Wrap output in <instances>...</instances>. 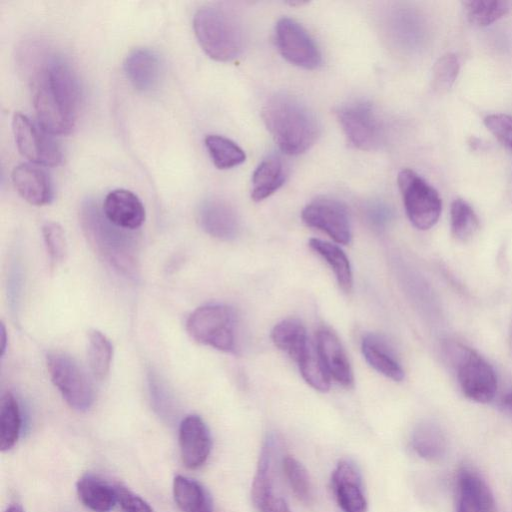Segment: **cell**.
I'll return each instance as SVG.
<instances>
[{
	"label": "cell",
	"mask_w": 512,
	"mask_h": 512,
	"mask_svg": "<svg viewBox=\"0 0 512 512\" xmlns=\"http://www.w3.org/2000/svg\"><path fill=\"white\" fill-rule=\"evenodd\" d=\"M397 181L410 222L420 230L433 227L442 210L438 192L411 169H402Z\"/></svg>",
	"instance_id": "9c48e42d"
},
{
	"label": "cell",
	"mask_w": 512,
	"mask_h": 512,
	"mask_svg": "<svg viewBox=\"0 0 512 512\" xmlns=\"http://www.w3.org/2000/svg\"><path fill=\"white\" fill-rule=\"evenodd\" d=\"M12 182L20 196L36 206L49 204L54 197L47 172L34 164L22 163L12 171Z\"/></svg>",
	"instance_id": "44dd1931"
},
{
	"label": "cell",
	"mask_w": 512,
	"mask_h": 512,
	"mask_svg": "<svg viewBox=\"0 0 512 512\" xmlns=\"http://www.w3.org/2000/svg\"><path fill=\"white\" fill-rule=\"evenodd\" d=\"M279 440L269 434L261 448L252 482V501L258 512H291L279 482Z\"/></svg>",
	"instance_id": "52a82bcc"
},
{
	"label": "cell",
	"mask_w": 512,
	"mask_h": 512,
	"mask_svg": "<svg viewBox=\"0 0 512 512\" xmlns=\"http://www.w3.org/2000/svg\"><path fill=\"white\" fill-rule=\"evenodd\" d=\"M362 353L371 367L394 381L404 378V371L388 343L377 334H367L362 339Z\"/></svg>",
	"instance_id": "603a6c76"
},
{
	"label": "cell",
	"mask_w": 512,
	"mask_h": 512,
	"mask_svg": "<svg viewBox=\"0 0 512 512\" xmlns=\"http://www.w3.org/2000/svg\"><path fill=\"white\" fill-rule=\"evenodd\" d=\"M12 130L19 152L32 163L58 166L62 162L63 154L57 142L26 115L20 112L14 114Z\"/></svg>",
	"instance_id": "8fae6325"
},
{
	"label": "cell",
	"mask_w": 512,
	"mask_h": 512,
	"mask_svg": "<svg viewBox=\"0 0 512 512\" xmlns=\"http://www.w3.org/2000/svg\"><path fill=\"white\" fill-rule=\"evenodd\" d=\"M76 490L82 504L93 512H109L118 503L116 486L90 473L79 478Z\"/></svg>",
	"instance_id": "7402d4cb"
},
{
	"label": "cell",
	"mask_w": 512,
	"mask_h": 512,
	"mask_svg": "<svg viewBox=\"0 0 512 512\" xmlns=\"http://www.w3.org/2000/svg\"><path fill=\"white\" fill-rule=\"evenodd\" d=\"M5 512H24V510L20 504L14 503L10 505Z\"/></svg>",
	"instance_id": "b9f144b4"
},
{
	"label": "cell",
	"mask_w": 512,
	"mask_h": 512,
	"mask_svg": "<svg viewBox=\"0 0 512 512\" xmlns=\"http://www.w3.org/2000/svg\"><path fill=\"white\" fill-rule=\"evenodd\" d=\"M21 431V412L13 393L6 391L0 401V448L5 452L17 443Z\"/></svg>",
	"instance_id": "f1b7e54d"
},
{
	"label": "cell",
	"mask_w": 512,
	"mask_h": 512,
	"mask_svg": "<svg viewBox=\"0 0 512 512\" xmlns=\"http://www.w3.org/2000/svg\"><path fill=\"white\" fill-rule=\"evenodd\" d=\"M501 405L504 409L512 413V390L503 396Z\"/></svg>",
	"instance_id": "ab89813d"
},
{
	"label": "cell",
	"mask_w": 512,
	"mask_h": 512,
	"mask_svg": "<svg viewBox=\"0 0 512 512\" xmlns=\"http://www.w3.org/2000/svg\"><path fill=\"white\" fill-rule=\"evenodd\" d=\"M33 103L38 124L50 135H66L75 127L81 87L71 65L58 55L37 67Z\"/></svg>",
	"instance_id": "6da1fadb"
},
{
	"label": "cell",
	"mask_w": 512,
	"mask_h": 512,
	"mask_svg": "<svg viewBox=\"0 0 512 512\" xmlns=\"http://www.w3.org/2000/svg\"><path fill=\"white\" fill-rule=\"evenodd\" d=\"M309 246L329 264L340 288L344 292H350L353 286L352 271L348 257L342 249L336 244L317 238L310 239Z\"/></svg>",
	"instance_id": "83f0119b"
},
{
	"label": "cell",
	"mask_w": 512,
	"mask_h": 512,
	"mask_svg": "<svg viewBox=\"0 0 512 512\" xmlns=\"http://www.w3.org/2000/svg\"><path fill=\"white\" fill-rule=\"evenodd\" d=\"M47 369L53 384L67 404L77 411H87L94 403V389L87 375L70 355H47Z\"/></svg>",
	"instance_id": "30bf717a"
},
{
	"label": "cell",
	"mask_w": 512,
	"mask_h": 512,
	"mask_svg": "<svg viewBox=\"0 0 512 512\" xmlns=\"http://www.w3.org/2000/svg\"><path fill=\"white\" fill-rule=\"evenodd\" d=\"M275 39L279 52L291 64L308 70L321 65L319 47L296 20L289 17L279 19L275 27Z\"/></svg>",
	"instance_id": "7c38bea8"
},
{
	"label": "cell",
	"mask_w": 512,
	"mask_h": 512,
	"mask_svg": "<svg viewBox=\"0 0 512 512\" xmlns=\"http://www.w3.org/2000/svg\"><path fill=\"white\" fill-rule=\"evenodd\" d=\"M124 71L131 85L140 92L157 88L162 74L159 56L151 49L139 47L131 50L124 61Z\"/></svg>",
	"instance_id": "ac0fdd59"
},
{
	"label": "cell",
	"mask_w": 512,
	"mask_h": 512,
	"mask_svg": "<svg viewBox=\"0 0 512 512\" xmlns=\"http://www.w3.org/2000/svg\"><path fill=\"white\" fill-rule=\"evenodd\" d=\"M113 347L110 340L99 330H91L88 334L87 358L93 376L104 380L110 370Z\"/></svg>",
	"instance_id": "4dcf8cb0"
},
{
	"label": "cell",
	"mask_w": 512,
	"mask_h": 512,
	"mask_svg": "<svg viewBox=\"0 0 512 512\" xmlns=\"http://www.w3.org/2000/svg\"><path fill=\"white\" fill-rule=\"evenodd\" d=\"M199 223L209 235L221 239H234L240 228L239 217L234 207L225 200L210 198L199 208Z\"/></svg>",
	"instance_id": "e0dca14e"
},
{
	"label": "cell",
	"mask_w": 512,
	"mask_h": 512,
	"mask_svg": "<svg viewBox=\"0 0 512 512\" xmlns=\"http://www.w3.org/2000/svg\"><path fill=\"white\" fill-rule=\"evenodd\" d=\"M451 233L461 242L470 240L479 229V219L473 208L463 199H455L450 208Z\"/></svg>",
	"instance_id": "d6a6232c"
},
{
	"label": "cell",
	"mask_w": 512,
	"mask_h": 512,
	"mask_svg": "<svg viewBox=\"0 0 512 512\" xmlns=\"http://www.w3.org/2000/svg\"><path fill=\"white\" fill-rule=\"evenodd\" d=\"M179 447L183 464L189 469L201 467L208 459L212 439L209 428L198 415H188L179 426Z\"/></svg>",
	"instance_id": "5bb4252c"
},
{
	"label": "cell",
	"mask_w": 512,
	"mask_h": 512,
	"mask_svg": "<svg viewBox=\"0 0 512 512\" xmlns=\"http://www.w3.org/2000/svg\"><path fill=\"white\" fill-rule=\"evenodd\" d=\"M316 348L329 377L344 387H352V369L336 334L327 328L319 329L316 334Z\"/></svg>",
	"instance_id": "d6986e66"
},
{
	"label": "cell",
	"mask_w": 512,
	"mask_h": 512,
	"mask_svg": "<svg viewBox=\"0 0 512 512\" xmlns=\"http://www.w3.org/2000/svg\"><path fill=\"white\" fill-rule=\"evenodd\" d=\"M47 252L53 262H61L67 254V241L63 228L56 222H47L42 227Z\"/></svg>",
	"instance_id": "8d00e7d4"
},
{
	"label": "cell",
	"mask_w": 512,
	"mask_h": 512,
	"mask_svg": "<svg viewBox=\"0 0 512 512\" xmlns=\"http://www.w3.org/2000/svg\"><path fill=\"white\" fill-rule=\"evenodd\" d=\"M173 496L182 512H213V501L207 489L198 481L183 475L173 480Z\"/></svg>",
	"instance_id": "484cf974"
},
{
	"label": "cell",
	"mask_w": 512,
	"mask_h": 512,
	"mask_svg": "<svg viewBox=\"0 0 512 512\" xmlns=\"http://www.w3.org/2000/svg\"><path fill=\"white\" fill-rule=\"evenodd\" d=\"M460 63L457 56L447 53L441 56L432 70V86L438 92L448 91L457 79Z\"/></svg>",
	"instance_id": "d590c367"
},
{
	"label": "cell",
	"mask_w": 512,
	"mask_h": 512,
	"mask_svg": "<svg viewBox=\"0 0 512 512\" xmlns=\"http://www.w3.org/2000/svg\"><path fill=\"white\" fill-rule=\"evenodd\" d=\"M271 339L274 345L298 363L310 346L304 325L295 318H287L277 323Z\"/></svg>",
	"instance_id": "cb8c5ba5"
},
{
	"label": "cell",
	"mask_w": 512,
	"mask_h": 512,
	"mask_svg": "<svg viewBox=\"0 0 512 512\" xmlns=\"http://www.w3.org/2000/svg\"><path fill=\"white\" fill-rule=\"evenodd\" d=\"M193 29L203 51L216 61H232L244 49L243 27L226 8L209 5L198 9L193 17Z\"/></svg>",
	"instance_id": "3957f363"
},
{
	"label": "cell",
	"mask_w": 512,
	"mask_h": 512,
	"mask_svg": "<svg viewBox=\"0 0 512 512\" xmlns=\"http://www.w3.org/2000/svg\"><path fill=\"white\" fill-rule=\"evenodd\" d=\"M1 342V355H3L6 347V331L3 324L1 325Z\"/></svg>",
	"instance_id": "60d3db41"
},
{
	"label": "cell",
	"mask_w": 512,
	"mask_h": 512,
	"mask_svg": "<svg viewBox=\"0 0 512 512\" xmlns=\"http://www.w3.org/2000/svg\"><path fill=\"white\" fill-rule=\"evenodd\" d=\"M106 218L124 230H135L145 221V208L139 197L126 189L110 191L102 205Z\"/></svg>",
	"instance_id": "2e32d148"
},
{
	"label": "cell",
	"mask_w": 512,
	"mask_h": 512,
	"mask_svg": "<svg viewBox=\"0 0 512 512\" xmlns=\"http://www.w3.org/2000/svg\"><path fill=\"white\" fill-rule=\"evenodd\" d=\"M444 350L464 395L478 403L490 402L497 391V377L492 366L475 350L461 343L448 342Z\"/></svg>",
	"instance_id": "5b68a950"
},
{
	"label": "cell",
	"mask_w": 512,
	"mask_h": 512,
	"mask_svg": "<svg viewBox=\"0 0 512 512\" xmlns=\"http://www.w3.org/2000/svg\"><path fill=\"white\" fill-rule=\"evenodd\" d=\"M494 499L486 482L463 468L457 476L455 512H493Z\"/></svg>",
	"instance_id": "ffe728a7"
},
{
	"label": "cell",
	"mask_w": 512,
	"mask_h": 512,
	"mask_svg": "<svg viewBox=\"0 0 512 512\" xmlns=\"http://www.w3.org/2000/svg\"><path fill=\"white\" fill-rule=\"evenodd\" d=\"M462 4L469 22L479 27L494 23L512 9L511 1L468 0Z\"/></svg>",
	"instance_id": "1f68e13d"
},
{
	"label": "cell",
	"mask_w": 512,
	"mask_h": 512,
	"mask_svg": "<svg viewBox=\"0 0 512 512\" xmlns=\"http://www.w3.org/2000/svg\"><path fill=\"white\" fill-rule=\"evenodd\" d=\"M297 364L302 377L311 387L321 392L329 390L330 377L321 361L316 345L310 344Z\"/></svg>",
	"instance_id": "e575fe53"
},
{
	"label": "cell",
	"mask_w": 512,
	"mask_h": 512,
	"mask_svg": "<svg viewBox=\"0 0 512 512\" xmlns=\"http://www.w3.org/2000/svg\"><path fill=\"white\" fill-rule=\"evenodd\" d=\"M286 172L282 160L275 155L260 162L252 175L251 197L262 201L275 193L285 182Z\"/></svg>",
	"instance_id": "d4e9b609"
},
{
	"label": "cell",
	"mask_w": 512,
	"mask_h": 512,
	"mask_svg": "<svg viewBox=\"0 0 512 512\" xmlns=\"http://www.w3.org/2000/svg\"><path fill=\"white\" fill-rule=\"evenodd\" d=\"M335 114L354 148L371 151L384 143V119L372 103L363 100L348 102L339 106Z\"/></svg>",
	"instance_id": "ba28073f"
},
{
	"label": "cell",
	"mask_w": 512,
	"mask_h": 512,
	"mask_svg": "<svg viewBox=\"0 0 512 512\" xmlns=\"http://www.w3.org/2000/svg\"><path fill=\"white\" fill-rule=\"evenodd\" d=\"M205 146L213 164L218 169H230L246 160L243 149L231 139L221 135H207Z\"/></svg>",
	"instance_id": "f546056e"
},
{
	"label": "cell",
	"mask_w": 512,
	"mask_h": 512,
	"mask_svg": "<svg viewBox=\"0 0 512 512\" xmlns=\"http://www.w3.org/2000/svg\"><path fill=\"white\" fill-rule=\"evenodd\" d=\"M282 470L295 497L304 504H310L313 500V490L305 467L294 457L285 456L282 460Z\"/></svg>",
	"instance_id": "836d02e7"
},
{
	"label": "cell",
	"mask_w": 512,
	"mask_h": 512,
	"mask_svg": "<svg viewBox=\"0 0 512 512\" xmlns=\"http://www.w3.org/2000/svg\"><path fill=\"white\" fill-rule=\"evenodd\" d=\"M484 124L501 144L512 151V115L490 114L485 117Z\"/></svg>",
	"instance_id": "74e56055"
},
{
	"label": "cell",
	"mask_w": 512,
	"mask_h": 512,
	"mask_svg": "<svg viewBox=\"0 0 512 512\" xmlns=\"http://www.w3.org/2000/svg\"><path fill=\"white\" fill-rule=\"evenodd\" d=\"M303 222L329 235L339 244L351 241V224L347 207L339 200L327 197L314 199L301 214Z\"/></svg>",
	"instance_id": "4fadbf2b"
},
{
	"label": "cell",
	"mask_w": 512,
	"mask_h": 512,
	"mask_svg": "<svg viewBox=\"0 0 512 512\" xmlns=\"http://www.w3.org/2000/svg\"><path fill=\"white\" fill-rule=\"evenodd\" d=\"M331 486L343 512H367L360 471L353 461H339L332 473Z\"/></svg>",
	"instance_id": "9a60e30c"
},
{
	"label": "cell",
	"mask_w": 512,
	"mask_h": 512,
	"mask_svg": "<svg viewBox=\"0 0 512 512\" xmlns=\"http://www.w3.org/2000/svg\"><path fill=\"white\" fill-rule=\"evenodd\" d=\"M186 328L198 343L223 352L235 350L236 317L227 305L207 304L198 307L188 317Z\"/></svg>",
	"instance_id": "8992f818"
},
{
	"label": "cell",
	"mask_w": 512,
	"mask_h": 512,
	"mask_svg": "<svg viewBox=\"0 0 512 512\" xmlns=\"http://www.w3.org/2000/svg\"><path fill=\"white\" fill-rule=\"evenodd\" d=\"M80 220L83 231L98 253L122 272L132 273L135 259L131 239L124 229L111 223L93 199L82 203Z\"/></svg>",
	"instance_id": "277c9868"
},
{
	"label": "cell",
	"mask_w": 512,
	"mask_h": 512,
	"mask_svg": "<svg viewBox=\"0 0 512 512\" xmlns=\"http://www.w3.org/2000/svg\"><path fill=\"white\" fill-rule=\"evenodd\" d=\"M117 500L123 512H154L151 506L127 487L117 484Z\"/></svg>",
	"instance_id": "f35d334b"
},
{
	"label": "cell",
	"mask_w": 512,
	"mask_h": 512,
	"mask_svg": "<svg viewBox=\"0 0 512 512\" xmlns=\"http://www.w3.org/2000/svg\"><path fill=\"white\" fill-rule=\"evenodd\" d=\"M413 450L428 461L440 460L446 452V438L442 430L434 423L419 424L411 439Z\"/></svg>",
	"instance_id": "4316f807"
},
{
	"label": "cell",
	"mask_w": 512,
	"mask_h": 512,
	"mask_svg": "<svg viewBox=\"0 0 512 512\" xmlns=\"http://www.w3.org/2000/svg\"><path fill=\"white\" fill-rule=\"evenodd\" d=\"M262 118L280 150L287 155L306 152L320 135V124L314 112L288 93L271 96L263 106Z\"/></svg>",
	"instance_id": "7a4b0ae2"
}]
</instances>
